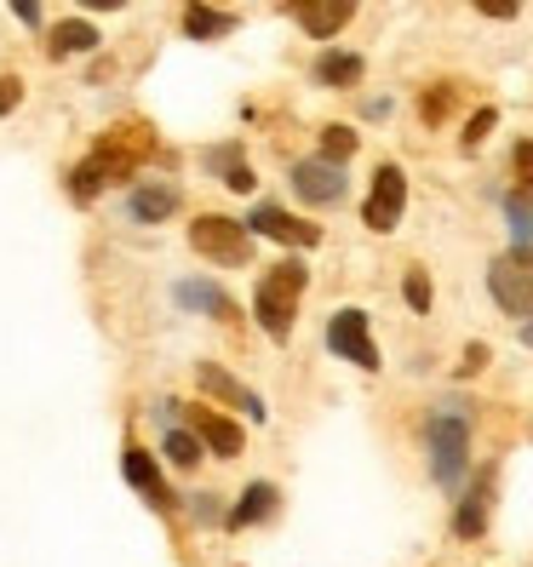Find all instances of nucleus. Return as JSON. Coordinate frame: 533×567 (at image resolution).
Masks as SVG:
<instances>
[{
  "label": "nucleus",
  "mask_w": 533,
  "mask_h": 567,
  "mask_svg": "<svg viewBox=\"0 0 533 567\" xmlns=\"http://www.w3.org/2000/svg\"><path fill=\"white\" fill-rule=\"evenodd\" d=\"M424 447H430V471H437V482L453 487L464 476V464H471V419H464L459 402H442V413H430Z\"/></svg>",
  "instance_id": "obj_1"
},
{
  "label": "nucleus",
  "mask_w": 533,
  "mask_h": 567,
  "mask_svg": "<svg viewBox=\"0 0 533 567\" xmlns=\"http://www.w3.org/2000/svg\"><path fill=\"white\" fill-rule=\"evenodd\" d=\"M305 264L298 258H287V264H276L270 276L258 281V292H253V310H258V327L270 332V339L281 344L287 332H293V316H298V298H305Z\"/></svg>",
  "instance_id": "obj_2"
},
{
  "label": "nucleus",
  "mask_w": 533,
  "mask_h": 567,
  "mask_svg": "<svg viewBox=\"0 0 533 567\" xmlns=\"http://www.w3.org/2000/svg\"><path fill=\"white\" fill-rule=\"evenodd\" d=\"M189 247L202 252V258H213V264H247V258H253L247 224L218 218V213H207V218H195V224H189Z\"/></svg>",
  "instance_id": "obj_3"
},
{
  "label": "nucleus",
  "mask_w": 533,
  "mask_h": 567,
  "mask_svg": "<svg viewBox=\"0 0 533 567\" xmlns=\"http://www.w3.org/2000/svg\"><path fill=\"white\" fill-rule=\"evenodd\" d=\"M155 144H150V132L144 126H115L104 144L92 150V173H98V184H115V178H132V166H139L144 155H150Z\"/></svg>",
  "instance_id": "obj_4"
},
{
  "label": "nucleus",
  "mask_w": 533,
  "mask_h": 567,
  "mask_svg": "<svg viewBox=\"0 0 533 567\" xmlns=\"http://www.w3.org/2000/svg\"><path fill=\"white\" fill-rule=\"evenodd\" d=\"M488 287L499 298V310H511V316H533V258L527 252H505V258H493V270H488Z\"/></svg>",
  "instance_id": "obj_5"
},
{
  "label": "nucleus",
  "mask_w": 533,
  "mask_h": 567,
  "mask_svg": "<svg viewBox=\"0 0 533 567\" xmlns=\"http://www.w3.org/2000/svg\"><path fill=\"white\" fill-rule=\"evenodd\" d=\"M402 207H408V178H402V166H379L373 195H368V207H361V218H368V229L390 236V229L402 224Z\"/></svg>",
  "instance_id": "obj_6"
},
{
  "label": "nucleus",
  "mask_w": 533,
  "mask_h": 567,
  "mask_svg": "<svg viewBox=\"0 0 533 567\" xmlns=\"http://www.w3.org/2000/svg\"><path fill=\"white\" fill-rule=\"evenodd\" d=\"M327 350L332 355H345V361H356V367H379V350H373V339H368V316L361 310H339L327 321Z\"/></svg>",
  "instance_id": "obj_7"
},
{
  "label": "nucleus",
  "mask_w": 533,
  "mask_h": 567,
  "mask_svg": "<svg viewBox=\"0 0 533 567\" xmlns=\"http://www.w3.org/2000/svg\"><path fill=\"white\" fill-rule=\"evenodd\" d=\"M270 236V241H287V247H316L321 241V229L316 224H305V218H293V213H281V207H253V218H247V236Z\"/></svg>",
  "instance_id": "obj_8"
},
{
  "label": "nucleus",
  "mask_w": 533,
  "mask_h": 567,
  "mask_svg": "<svg viewBox=\"0 0 533 567\" xmlns=\"http://www.w3.org/2000/svg\"><path fill=\"white\" fill-rule=\"evenodd\" d=\"M293 189L305 195L310 207H332V202H345V173L332 161H298L293 166Z\"/></svg>",
  "instance_id": "obj_9"
},
{
  "label": "nucleus",
  "mask_w": 533,
  "mask_h": 567,
  "mask_svg": "<svg viewBox=\"0 0 533 567\" xmlns=\"http://www.w3.org/2000/svg\"><path fill=\"white\" fill-rule=\"evenodd\" d=\"M189 436L195 442H207L213 453H224V458H236L242 453V424L236 419H224V413H213V408H189Z\"/></svg>",
  "instance_id": "obj_10"
},
{
  "label": "nucleus",
  "mask_w": 533,
  "mask_h": 567,
  "mask_svg": "<svg viewBox=\"0 0 533 567\" xmlns=\"http://www.w3.org/2000/svg\"><path fill=\"white\" fill-rule=\"evenodd\" d=\"M195 379H202V390H207V395H218V402H229V408H242L247 419H264V413H270V408H264V402H258V395H253L242 379H229L224 367H213V361L195 367Z\"/></svg>",
  "instance_id": "obj_11"
},
{
  "label": "nucleus",
  "mask_w": 533,
  "mask_h": 567,
  "mask_svg": "<svg viewBox=\"0 0 533 567\" xmlns=\"http://www.w3.org/2000/svg\"><path fill=\"white\" fill-rule=\"evenodd\" d=\"M126 213H132V224H161V218L178 213V189H166V184H139V189L126 195Z\"/></svg>",
  "instance_id": "obj_12"
},
{
  "label": "nucleus",
  "mask_w": 533,
  "mask_h": 567,
  "mask_svg": "<svg viewBox=\"0 0 533 567\" xmlns=\"http://www.w3.org/2000/svg\"><path fill=\"white\" fill-rule=\"evenodd\" d=\"M293 18L305 23L316 41H327V35H339V29L356 18V7H350V0H321V7H293Z\"/></svg>",
  "instance_id": "obj_13"
},
{
  "label": "nucleus",
  "mask_w": 533,
  "mask_h": 567,
  "mask_svg": "<svg viewBox=\"0 0 533 567\" xmlns=\"http://www.w3.org/2000/svg\"><path fill=\"white\" fill-rule=\"evenodd\" d=\"M121 471H126V482L139 487L150 505H166V487H161V471H155V458L144 453V447H126L121 453Z\"/></svg>",
  "instance_id": "obj_14"
},
{
  "label": "nucleus",
  "mask_w": 533,
  "mask_h": 567,
  "mask_svg": "<svg viewBox=\"0 0 533 567\" xmlns=\"http://www.w3.org/2000/svg\"><path fill=\"white\" fill-rule=\"evenodd\" d=\"M488 493H493V471H482V476H476V487L464 493V505H459V516H453V533L476 539V533L488 527Z\"/></svg>",
  "instance_id": "obj_15"
},
{
  "label": "nucleus",
  "mask_w": 533,
  "mask_h": 567,
  "mask_svg": "<svg viewBox=\"0 0 533 567\" xmlns=\"http://www.w3.org/2000/svg\"><path fill=\"white\" fill-rule=\"evenodd\" d=\"M178 305H184V310H207V316H236L229 292H218L213 281H184V287H178Z\"/></svg>",
  "instance_id": "obj_16"
},
{
  "label": "nucleus",
  "mask_w": 533,
  "mask_h": 567,
  "mask_svg": "<svg viewBox=\"0 0 533 567\" xmlns=\"http://www.w3.org/2000/svg\"><path fill=\"white\" fill-rule=\"evenodd\" d=\"M270 511H276V487H270V482H253V487L242 493V505L229 511V527H253V522H264Z\"/></svg>",
  "instance_id": "obj_17"
},
{
  "label": "nucleus",
  "mask_w": 533,
  "mask_h": 567,
  "mask_svg": "<svg viewBox=\"0 0 533 567\" xmlns=\"http://www.w3.org/2000/svg\"><path fill=\"white\" fill-rule=\"evenodd\" d=\"M316 81L321 86H356L361 81V58L356 52H321L316 58Z\"/></svg>",
  "instance_id": "obj_18"
},
{
  "label": "nucleus",
  "mask_w": 533,
  "mask_h": 567,
  "mask_svg": "<svg viewBox=\"0 0 533 567\" xmlns=\"http://www.w3.org/2000/svg\"><path fill=\"white\" fill-rule=\"evenodd\" d=\"M92 47H98V29L92 23H75L70 18V23L52 29V58H75V52H92Z\"/></svg>",
  "instance_id": "obj_19"
},
{
  "label": "nucleus",
  "mask_w": 533,
  "mask_h": 567,
  "mask_svg": "<svg viewBox=\"0 0 533 567\" xmlns=\"http://www.w3.org/2000/svg\"><path fill=\"white\" fill-rule=\"evenodd\" d=\"M224 29H236L229 12H213V7H189L184 12V35L189 41H213V35H224Z\"/></svg>",
  "instance_id": "obj_20"
},
{
  "label": "nucleus",
  "mask_w": 533,
  "mask_h": 567,
  "mask_svg": "<svg viewBox=\"0 0 533 567\" xmlns=\"http://www.w3.org/2000/svg\"><path fill=\"white\" fill-rule=\"evenodd\" d=\"M207 166H213V173H224V184H229V189H253V173H247V161H242V150H236V144H229V150H213V155H207Z\"/></svg>",
  "instance_id": "obj_21"
},
{
  "label": "nucleus",
  "mask_w": 533,
  "mask_h": 567,
  "mask_svg": "<svg viewBox=\"0 0 533 567\" xmlns=\"http://www.w3.org/2000/svg\"><path fill=\"white\" fill-rule=\"evenodd\" d=\"M161 453L178 464V471H195L202 464V442L189 436V430H166V442H161Z\"/></svg>",
  "instance_id": "obj_22"
},
{
  "label": "nucleus",
  "mask_w": 533,
  "mask_h": 567,
  "mask_svg": "<svg viewBox=\"0 0 533 567\" xmlns=\"http://www.w3.org/2000/svg\"><path fill=\"white\" fill-rule=\"evenodd\" d=\"M350 150H356V132H350V126H327V132H321V161L339 166Z\"/></svg>",
  "instance_id": "obj_23"
},
{
  "label": "nucleus",
  "mask_w": 533,
  "mask_h": 567,
  "mask_svg": "<svg viewBox=\"0 0 533 567\" xmlns=\"http://www.w3.org/2000/svg\"><path fill=\"white\" fill-rule=\"evenodd\" d=\"M511 241H516V252H527V236H533V213H527V195H511Z\"/></svg>",
  "instance_id": "obj_24"
},
{
  "label": "nucleus",
  "mask_w": 533,
  "mask_h": 567,
  "mask_svg": "<svg viewBox=\"0 0 533 567\" xmlns=\"http://www.w3.org/2000/svg\"><path fill=\"white\" fill-rule=\"evenodd\" d=\"M402 292H408V305H413V310H430V281H424V270H408Z\"/></svg>",
  "instance_id": "obj_25"
},
{
  "label": "nucleus",
  "mask_w": 533,
  "mask_h": 567,
  "mask_svg": "<svg viewBox=\"0 0 533 567\" xmlns=\"http://www.w3.org/2000/svg\"><path fill=\"white\" fill-rule=\"evenodd\" d=\"M493 121H499V110H476V121L464 126V150H476V144L488 138V132H493Z\"/></svg>",
  "instance_id": "obj_26"
},
{
  "label": "nucleus",
  "mask_w": 533,
  "mask_h": 567,
  "mask_svg": "<svg viewBox=\"0 0 533 567\" xmlns=\"http://www.w3.org/2000/svg\"><path fill=\"white\" fill-rule=\"evenodd\" d=\"M511 166H516V178H522V189H533V138H522V144L511 150Z\"/></svg>",
  "instance_id": "obj_27"
},
{
  "label": "nucleus",
  "mask_w": 533,
  "mask_h": 567,
  "mask_svg": "<svg viewBox=\"0 0 533 567\" xmlns=\"http://www.w3.org/2000/svg\"><path fill=\"white\" fill-rule=\"evenodd\" d=\"M18 97H23L18 81H0V115H12V110H18Z\"/></svg>",
  "instance_id": "obj_28"
},
{
  "label": "nucleus",
  "mask_w": 533,
  "mask_h": 567,
  "mask_svg": "<svg viewBox=\"0 0 533 567\" xmlns=\"http://www.w3.org/2000/svg\"><path fill=\"white\" fill-rule=\"evenodd\" d=\"M482 361H488V350H482V344H471V350H464V373H476Z\"/></svg>",
  "instance_id": "obj_29"
},
{
  "label": "nucleus",
  "mask_w": 533,
  "mask_h": 567,
  "mask_svg": "<svg viewBox=\"0 0 533 567\" xmlns=\"http://www.w3.org/2000/svg\"><path fill=\"white\" fill-rule=\"evenodd\" d=\"M527 339H533V327H527Z\"/></svg>",
  "instance_id": "obj_30"
}]
</instances>
